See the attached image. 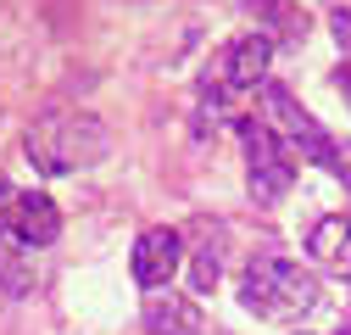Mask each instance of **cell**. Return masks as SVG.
<instances>
[{"instance_id":"1","label":"cell","mask_w":351,"mask_h":335,"mask_svg":"<svg viewBox=\"0 0 351 335\" xmlns=\"http://www.w3.org/2000/svg\"><path fill=\"white\" fill-rule=\"evenodd\" d=\"M112 151V129L95 117V112H78V106H51L28 123L23 135V157L34 174L45 179H62V174H78V168H95L101 157Z\"/></svg>"},{"instance_id":"2","label":"cell","mask_w":351,"mask_h":335,"mask_svg":"<svg viewBox=\"0 0 351 335\" xmlns=\"http://www.w3.org/2000/svg\"><path fill=\"white\" fill-rule=\"evenodd\" d=\"M240 302L256 319H301V313L318 308V279L301 263L279 257V251H262V257H251V268H245Z\"/></svg>"},{"instance_id":"3","label":"cell","mask_w":351,"mask_h":335,"mask_svg":"<svg viewBox=\"0 0 351 335\" xmlns=\"http://www.w3.org/2000/svg\"><path fill=\"white\" fill-rule=\"evenodd\" d=\"M262 106H268V117H274V129H279V140L290 146V151H301V157H313V162H324V168H335V174H346V162H340V151H335V140L324 135V123L306 112L285 84H262Z\"/></svg>"},{"instance_id":"4","label":"cell","mask_w":351,"mask_h":335,"mask_svg":"<svg viewBox=\"0 0 351 335\" xmlns=\"http://www.w3.org/2000/svg\"><path fill=\"white\" fill-rule=\"evenodd\" d=\"M245 185H251V201L262 207H274L295 185V151L268 123H245Z\"/></svg>"},{"instance_id":"5","label":"cell","mask_w":351,"mask_h":335,"mask_svg":"<svg viewBox=\"0 0 351 335\" xmlns=\"http://www.w3.org/2000/svg\"><path fill=\"white\" fill-rule=\"evenodd\" d=\"M268 62H274V34L256 28V34H240L223 45V56L212 62V78L223 84L229 95H251L268 84Z\"/></svg>"},{"instance_id":"6","label":"cell","mask_w":351,"mask_h":335,"mask_svg":"<svg viewBox=\"0 0 351 335\" xmlns=\"http://www.w3.org/2000/svg\"><path fill=\"white\" fill-rule=\"evenodd\" d=\"M128 268H134L140 290H162L173 274L184 268V235H179V229H167V224L145 229V235L134 240V251H128Z\"/></svg>"},{"instance_id":"7","label":"cell","mask_w":351,"mask_h":335,"mask_svg":"<svg viewBox=\"0 0 351 335\" xmlns=\"http://www.w3.org/2000/svg\"><path fill=\"white\" fill-rule=\"evenodd\" d=\"M6 235L28 251L39 246H56L62 235V213H56V201L45 190H17V207H12V218H6Z\"/></svg>"},{"instance_id":"8","label":"cell","mask_w":351,"mask_h":335,"mask_svg":"<svg viewBox=\"0 0 351 335\" xmlns=\"http://www.w3.org/2000/svg\"><path fill=\"white\" fill-rule=\"evenodd\" d=\"M140 319H145V330H151V335H201V308H195L190 297H179L173 285L145 290Z\"/></svg>"},{"instance_id":"9","label":"cell","mask_w":351,"mask_h":335,"mask_svg":"<svg viewBox=\"0 0 351 335\" xmlns=\"http://www.w3.org/2000/svg\"><path fill=\"white\" fill-rule=\"evenodd\" d=\"M306 251H313V263L351 279V218L346 213H329L313 224V235H306Z\"/></svg>"},{"instance_id":"10","label":"cell","mask_w":351,"mask_h":335,"mask_svg":"<svg viewBox=\"0 0 351 335\" xmlns=\"http://www.w3.org/2000/svg\"><path fill=\"white\" fill-rule=\"evenodd\" d=\"M195 251H190V290L212 297L217 279H223V224H195Z\"/></svg>"},{"instance_id":"11","label":"cell","mask_w":351,"mask_h":335,"mask_svg":"<svg viewBox=\"0 0 351 335\" xmlns=\"http://www.w3.org/2000/svg\"><path fill=\"white\" fill-rule=\"evenodd\" d=\"M0 290L12 302L34 297V263H28V246H17L6 229H0Z\"/></svg>"},{"instance_id":"12","label":"cell","mask_w":351,"mask_h":335,"mask_svg":"<svg viewBox=\"0 0 351 335\" xmlns=\"http://www.w3.org/2000/svg\"><path fill=\"white\" fill-rule=\"evenodd\" d=\"M329 28H335V39L346 45V56H351V12H329Z\"/></svg>"},{"instance_id":"13","label":"cell","mask_w":351,"mask_h":335,"mask_svg":"<svg viewBox=\"0 0 351 335\" xmlns=\"http://www.w3.org/2000/svg\"><path fill=\"white\" fill-rule=\"evenodd\" d=\"M12 207H17V190H12V179H6V174H0V229H6Z\"/></svg>"},{"instance_id":"14","label":"cell","mask_w":351,"mask_h":335,"mask_svg":"<svg viewBox=\"0 0 351 335\" xmlns=\"http://www.w3.org/2000/svg\"><path fill=\"white\" fill-rule=\"evenodd\" d=\"M340 335H351V324H346V330H340Z\"/></svg>"}]
</instances>
